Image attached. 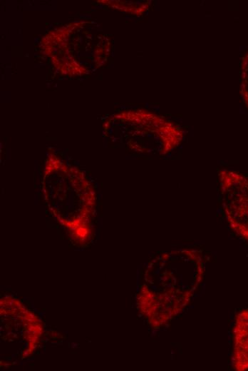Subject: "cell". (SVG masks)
Returning <instances> with one entry per match:
<instances>
[{
	"label": "cell",
	"mask_w": 248,
	"mask_h": 371,
	"mask_svg": "<svg viewBox=\"0 0 248 371\" xmlns=\"http://www.w3.org/2000/svg\"><path fill=\"white\" fill-rule=\"evenodd\" d=\"M156 260L162 286L156 308H160V320L165 323L190 301L202 278L204 258L197 250L180 248L164 253Z\"/></svg>",
	"instance_id": "obj_1"
},
{
	"label": "cell",
	"mask_w": 248,
	"mask_h": 371,
	"mask_svg": "<svg viewBox=\"0 0 248 371\" xmlns=\"http://www.w3.org/2000/svg\"><path fill=\"white\" fill-rule=\"evenodd\" d=\"M242 96L248 106V52L243 59L242 65Z\"/></svg>",
	"instance_id": "obj_3"
},
{
	"label": "cell",
	"mask_w": 248,
	"mask_h": 371,
	"mask_svg": "<svg viewBox=\"0 0 248 371\" xmlns=\"http://www.w3.org/2000/svg\"><path fill=\"white\" fill-rule=\"evenodd\" d=\"M222 208L232 230L248 240V177L232 170L218 172Z\"/></svg>",
	"instance_id": "obj_2"
}]
</instances>
